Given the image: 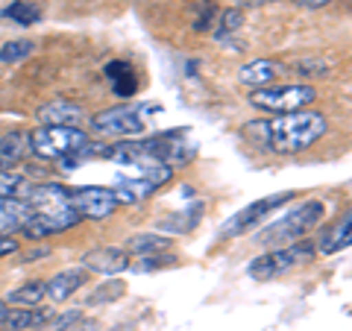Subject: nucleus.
I'll return each instance as SVG.
<instances>
[{"mask_svg": "<svg viewBox=\"0 0 352 331\" xmlns=\"http://www.w3.org/2000/svg\"><path fill=\"white\" fill-rule=\"evenodd\" d=\"M326 129H329L326 115L300 109V112H288V115H279L270 120H256V124H250L244 132L273 152L296 156V152L314 147L317 141L326 135Z\"/></svg>", "mask_w": 352, "mask_h": 331, "instance_id": "nucleus-1", "label": "nucleus"}, {"mask_svg": "<svg viewBox=\"0 0 352 331\" xmlns=\"http://www.w3.org/2000/svg\"><path fill=\"white\" fill-rule=\"evenodd\" d=\"M323 217H326V203L323 200H305L296 208H291L285 217H279L276 223H270L267 229H264L258 235V244H267V247L296 244V240H302L311 229L320 226Z\"/></svg>", "mask_w": 352, "mask_h": 331, "instance_id": "nucleus-2", "label": "nucleus"}, {"mask_svg": "<svg viewBox=\"0 0 352 331\" xmlns=\"http://www.w3.org/2000/svg\"><path fill=\"white\" fill-rule=\"evenodd\" d=\"M129 173H120L115 179V194L120 205H132V203H141L153 196L159 191L164 182H170L173 176V168L170 164H132L126 168Z\"/></svg>", "mask_w": 352, "mask_h": 331, "instance_id": "nucleus-3", "label": "nucleus"}, {"mask_svg": "<svg viewBox=\"0 0 352 331\" xmlns=\"http://www.w3.org/2000/svg\"><path fill=\"white\" fill-rule=\"evenodd\" d=\"M314 252H317V247L302 244V240L285 244L279 249H270V252H264V255L252 258L247 273H250V279H256V282H270V279H276V275L300 267V264H305V261H311Z\"/></svg>", "mask_w": 352, "mask_h": 331, "instance_id": "nucleus-4", "label": "nucleus"}, {"mask_svg": "<svg viewBox=\"0 0 352 331\" xmlns=\"http://www.w3.org/2000/svg\"><path fill=\"white\" fill-rule=\"evenodd\" d=\"M317 100V91L311 85H264L250 94V103L261 109V112L273 115H288L300 112V109L311 106Z\"/></svg>", "mask_w": 352, "mask_h": 331, "instance_id": "nucleus-5", "label": "nucleus"}, {"mask_svg": "<svg viewBox=\"0 0 352 331\" xmlns=\"http://www.w3.org/2000/svg\"><path fill=\"white\" fill-rule=\"evenodd\" d=\"M88 144V135L76 126H41L30 132V152H36L38 159H62L71 152L82 150Z\"/></svg>", "mask_w": 352, "mask_h": 331, "instance_id": "nucleus-6", "label": "nucleus"}, {"mask_svg": "<svg viewBox=\"0 0 352 331\" xmlns=\"http://www.w3.org/2000/svg\"><path fill=\"white\" fill-rule=\"evenodd\" d=\"M68 205H71L80 217L106 220V217H112L118 208H120V200H118L115 187L82 185V187H68Z\"/></svg>", "mask_w": 352, "mask_h": 331, "instance_id": "nucleus-7", "label": "nucleus"}, {"mask_svg": "<svg viewBox=\"0 0 352 331\" xmlns=\"http://www.w3.org/2000/svg\"><path fill=\"white\" fill-rule=\"evenodd\" d=\"M80 214L74 212L71 205H53V208H30V214L24 217L18 231H24L30 240H44L50 235H59V231L71 229L80 223Z\"/></svg>", "mask_w": 352, "mask_h": 331, "instance_id": "nucleus-8", "label": "nucleus"}, {"mask_svg": "<svg viewBox=\"0 0 352 331\" xmlns=\"http://www.w3.org/2000/svg\"><path fill=\"white\" fill-rule=\"evenodd\" d=\"M291 200H294V191H282V194L261 196V200L250 203V205L241 208V212H235L223 226H220L217 235H220V238H238V235H247V231L256 226L258 220L270 217V212H276V208H282L285 203H291Z\"/></svg>", "mask_w": 352, "mask_h": 331, "instance_id": "nucleus-9", "label": "nucleus"}, {"mask_svg": "<svg viewBox=\"0 0 352 331\" xmlns=\"http://www.w3.org/2000/svg\"><path fill=\"white\" fill-rule=\"evenodd\" d=\"M88 126H91V132L106 138H129L144 132V117H141L138 106H112L106 112H97L88 120Z\"/></svg>", "mask_w": 352, "mask_h": 331, "instance_id": "nucleus-10", "label": "nucleus"}, {"mask_svg": "<svg viewBox=\"0 0 352 331\" xmlns=\"http://www.w3.org/2000/svg\"><path fill=\"white\" fill-rule=\"evenodd\" d=\"M129 267V252L120 247H100L82 255L85 273H100V275H118Z\"/></svg>", "mask_w": 352, "mask_h": 331, "instance_id": "nucleus-11", "label": "nucleus"}, {"mask_svg": "<svg viewBox=\"0 0 352 331\" xmlns=\"http://www.w3.org/2000/svg\"><path fill=\"white\" fill-rule=\"evenodd\" d=\"M82 284H85V270L68 267V270H59L50 282H44V296H50L53 302H65V299H71Z\"/></svg>", "mask_w": 352, "mask_h": 331, "instance_id": "nucleus-12", "label": "nucleus"}, {"mask_svg": "<svg viewBox=\"0 0 352 331\" xmlns=\"http://www.w3.org/2000/svg\"><path fill=\"white\" fill-rule=\"evenodd\" d=\"M82 117V109L71 100H53L38 109V120L44 126H76Z\"/></svg>", "mask_w": 352, "mask_h": 331, "instance_id": "nucleus-13", "label": "nucleus"}, {"mask_svg": "<svg viewBox=\"0 0 352 331\" xmlns=\"http://www.w3.org/2000/svg\"><path fill=\"white\" fill-rule=\"evenodd\" d=\"M282 73V65L279 62H270V59H256V62H247L244 68L238 71V80L244 85L252 88H264V85H273L276 76Z\"/></svg>", "mask_w": 352, "mask_h": 331, "instance_id": "nucleus-14", "label": "nucleus"}, {"mask_svg": "<svg viewBox=\"0 0 352 331\" xmlns=\"http://www.w3.org/2000/svg\"><path fill=\"white\" fill-rule=\"evenodd\" d=\"M103 73H106L109 85H112V94L115 97H132V94L138 91V80H135V71H132L129 62H120V59L109 62L106 68H103Z\"/></svg>", "mask_w": 352, "mask_h": 331, "instance_id": "nucleus-15", "label": "nucleus"}, {"mask_svg": "<svg viewBox=\"0 0 352 331\" xmlns=\"http://www.w3.org/2000/svg\"><path fill=\"white\" fill-rule=\"evenodd\" d=\"M30 152V132H9L0 138V170H12V164H18Z\"/></svg>", "mask_w": 352, "mask_h": 331, "instance_id": "nucleus-16", "label": "nucleus"}, {"mask_svg": "<svg viewBox=\"0 0 352 331\" xmlns=\"http://www.w3.org/2000/svg\"><path fill=\"white\" fill-rule=\"evenodd\" d=\"M47 314L36 311V308H6L0 314V331H24V328H36L41 326Z\"/></svg>", "mask_w": 352, "mask_h": 331, "instance_id": "nucleus-17", "label": "nucleus"}, {"mask_svg": "<svg viewBox=\"0 0 352 331\" xmlns=\"http://www.w3.org/2000/svg\"><path fill=\"white\" fill-rule=\"evenodd\" d=\"M30 214V205L21 203L18 196H0V235H12V231L21 229L24 217Z\"/></svg>", "mask_w": 352, "mask_h": 331, "instance_id": "nucleus-18", "label": "nucleus"}, {"mask_svg": "<svg viewBox=\"0 0 352 331\" xmlns=\"http://www.w3.org/2000/svg\"><path fill=\"white\" fill-rule=\"evenodd\" d=\"M349 226H352V214H344L338 220V223L326 231V235L320 238V249L323 255H335V252H340V249H346L349 244H352V235H349Z\"/></svg>", "mask_w": 352, "mask_h": 331, "instance_id": "nucleus-19", "label": "nucleus"}, {"mask_svg": "<svg viewBox=\"0 0 352 331\" xmlns=\"http://www.w3.org/2000/svg\"><path fill=\"white\" fill-rule=\"evenodd\" d=\"M124 249H126V252H135V255H153V252H164V249H170V238H164V235H153V231H141V235L126 238Z\"/></svg>", "mask_w": 352, "mask_h": 331, "instance_id": "nucleus-20", "label": "nucleus"}, {"mask_svg": "<svg viewBox=\"0 0 352 331\" xmlns=\"http://www.w3.org/2000/svg\"><path fill=\"white\" fill-rule=\"evenodd\" d=\"M41 296H44V282H24L21 288H15V290H9V296H6V305H15V308H36L38 302H41Z\"/></svg>", "mask_w": 352, "mask_h": 331, "instance_id": "nucleus-21", "label": "nucleus"}, {"mask_svg": "<svg viewBox=\"0 0 352 331\" xmlns=\"http://www.w3.org/2000/svg\"><path fill=\"white\" fill-rule=\"evenodd\" d=\"M3 18H9L18 27H32L41 18V9L36 3H30V0H15V3H9L3 9Z\"/></svg>", "mask_w": 352, "mask_h": 331, "instance_id": "nucleus-22", "label": "nucleus"}, {"mask_svg": "<svg viewBox=\"0 0 352 331\" xmlns=\"http://www.w3.org/2000/svg\"><path fill=\"white\" fill-rule=\"evenodd\" d=\"M214 38L217 41H226L232 32H238L241 30V24H244V9H238V6H232V9H223V12L217 15V21H214Z\"/></svg>", "mask_w": 352, "mask_h": 331, "instance_id": "nucleus-23", "label": "nucleus"}, {"mask_svg": "<svg viewBox=\"0 0 352 331\" xmlns=\"http://www.w3.org/2000/svg\"><path fill=\"white\" fill-rule=\"evenodd\" d=\"M32 50H36V41H30V38L6 41L3 47H0V62H6V65H15V62H21V59L32 56Z\"/></svg>", "mask_w": 352, "mask_h": 331, "instance_id": "nucleus-24", "label": "nucleus"}, {"mask_svg": "<svg viewBox=\"0 0 352 331\" xmlns=\"http://www.w3.org/2000/svg\"><path fill=\"white\" fill-rule=\"evenodd\" d=\"M217 15H220V9H217L214 0H200V6H197V15L191 21L194 32H212Z\"/></svg>", "mask_w": 352, "mask_h": 331, "instance_id": "nucleus-25", "label": "nucleus"}, {"mask_svg": "<svg viewBox=\"0 0 352 331\" xmlns=\"http://www.w3.org/2000/svg\"><path fill=\"white\" fill-rule=\"evenodd\" d=\"M176 258L173 255H141V261L138 264H132V270H138V273H150V270H159V267H170Z\"/></svg>", "mask_w": 352, "mask_h": 331, "instance_id": "nucleus-26", "label": "nucleus"}, {"mask_svg": "<svg viewBox=\"0 0 352 331\" xmlns=\"http://www.w3.org/2000/svg\"><path fill=\"white\" fill-rule=\"evenodd\" d=\"M24 182V176L15 170H0V196H15V191Z\"/></svg>", "mask_w": 352, "mask_h": 331, "instance_id": "nucleus-27", "label": "nucleus"}, {"mask_svg": "<svg viewBox=\"0 0 352 331\" xmlns=\"http://www.w3.org/2000/svg\"><path fill=\"white\" fill-rule=\"evenodd\" d=\"M12 252H18V240L9 238V235H0V258L12 255Z\"/></svg>", "mask_w": 352, "mask_h": 331, "instance_id": "nucleus-28", "label": "nucleus"}, {"mask_svg": "<svg viewBox=\"0 0 352 331\" xmlns=\"http://www.w3.org/2000/svg\"><path fill=\"white\" fill-rule=\"evenodd\" d=\"M296 6H302V9H323V6H329L332 0H294Z\"/></svg>", "mask_w": 352, "mask_h": 331, "instance_id": "nucleus-29", "label": "nucleus"}, {"mask_svg": "<svg viewBox=\"0 0 352 331\" xmlns=\"http://www.w3.org/2000/svg\"><path fill=\"white\" fill-rule=\"evenodd\" d=\"M44 255H50V249H32V252H27V255H24V261H38Z\"/></svg>", "mask_w": 352, "mask_h": 331, "instance_id": "nucleus-30", "label": "nucleus"}, {"mask_svg": "<svg viewBox=\"0 0 352 331\" xmlns=\"http://www.w3.org/2000/svg\"><path fill=\"white\" fill-rule=\"evenodd\" d=\"M247 6H264V3H273V0H244Z\"/></svg>", "mask_w": 352, "mask_h": 331, "instance_id": "nucleus-31", "label": "nucleus"}, {"mask_svg": "<svg viewBox=\"0 0 352 331\" xmlns=\"http://www.w3.org/2000/svg\"><path fill=\"white\" fill-rule=\"evenodd\" d=\"M6 308H9V305H6L3 299H0V314H3V311H6Z\"/></svg>", "mask_w": 352, "mask_h": 331, "instance_id": "nucleus-32", "label": "nucleus"}]
</instances>
